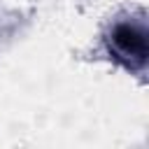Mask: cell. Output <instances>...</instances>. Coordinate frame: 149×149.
I'll use <instances>...</instances> for the list:
<instances>
[{
	"mask_svg": "<svg viewBox=\"0 0 149 149\" xmlns=\"http://www.w3.org/2000/svg\"><path fill=\"white\" fill-rule=\"evenodd\" d=\"M112 49L116 58L126 61L128 65H142L147 61V33L137 23H116L109 35Z\"/></svg>",
	"mask_w": 149,
	"mask_h": 149,
	"instance_id": "cell-1",
	"label": "cell"
}]
</instances>
